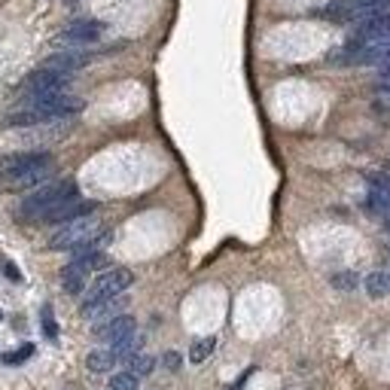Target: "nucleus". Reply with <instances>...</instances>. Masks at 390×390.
Returning <instances> with one entry per match:
<instances>
[{"mask_svg": "<svg viewBox=\"0 0 390 390\" xmlns=\"http://www.w3.org/2000/svg\"><path fill=\"white\" fill-rule=\"evenodd\" d=\"M384 40H390V13L366 16L360 22H354L351 43H384Z\"/></svg>", "mask_w": 390, "mask_h": 390, "instance_id": "obj_9", "label": "nucleus"}, {"mask_svg": "<svg viewBox=\"0 0 390 390\" xmlns=\"http://www.w3.org/2000/svg\"><path fill=\"white\" fill-rule=\"evenodd\" d=\"M40 323H43V333H46V338H58V323H55V317H52V308H43V311H40Z\"/></svg>", "mask_w": 390, "mask_h": 390, "instance_id": "obj_20", "label": "nucleus"}, {"mask_svg": "<svg viewBox=\"0 0 390 390\" xmlns=\"http://www.w3.org/2000/svg\"><path fill=\"white\" fill-rule=\"evenodd\" d=\"M95 235H101V225L95 220V213H91V217L58 225L55 235L49 238V247L52 250H79L83 244H89L91 238H95Z\"/></svg>", "mask_w": 390, "mask_h": 390, "instance_id": "obj_4", "label": "nucleus"}, {"mask_svg": "<svg viewBox=\"0 0 390 390\" xmlns=\"http://www.w3.org/2000/svg\"><path fill=\"white\" fill-rule=\"evenodd\" d=\"M30 354H34V345H22L18 351H9V354L4 357V363H6V366H18V363H25Z\"/></svg>", "mask_w": 390, "mask_h": 390, "instance_id": "obj_21", "label": "nucleus"}, {"mask_svg": "<svg viewBox=\"0 0 390 390\" xmlns=\"http://www.w3.org/2000/svg\"><path fill=\"white\" fill-rule=\"evenodd\" d=\"M0 317H4V314H0Z\"/></svg>", "mask_w": 390, "mask_h": 390, "instance_id": "obj_29", "label": "nucleus"}, {"mask_svg": "<svg viewBox=\"0 0 390 390\" xmlns=\"http://www.w3.org/2000/svg\"><path fill=\"white\" fill-rule=\"evenodd\" d=\"M138 330V321L131 314H116V317H110V321H101L95 323V338H101V342H110V345H116L119 338H126Z\"/></svg>", "mask_w": 390, "mask_h": 390, "instance_id": "obj_11", "label": "nucleus"}, {"mask_svg": "<svg viewBox=\"0 0 390 390\" xmlns=\"http://www.w3.org/2000/svg\"><path fill=\"white\" fill-rule=\"evenodd\" d=\"M378 86H381V95H387V98H390V79H381V83H378Z\"/></svg>", "mask_w": 390, "mask_h": 390, "instance_id": "obj_25", "label": "nucleus"}, {"mask_svg": "<svg viewBox=\"0 0 390 390\" xmlns=\"http://www.w3.org/2000/svg\"><path fill=\"white\" fill-rule=\"evenodd\" d=\"M387 247H390V238H387Z\"/></svg>", "mask_w": 390, "mask_h": 390, "instance_id": "obj_28", "label": "nucleus"}, {"mask_svg": "<svg viewBox=\"0 0 390 390\" xmlns=\"http://www.w3.org/2000/svg\"><path fill=\"white\" fill-rule=\"evenodd\" d=\"M138 384H140V378L135 372H128V369L126 372H116L113 375V381H110L113 390H138Z\"/></svg>", "mask_w": 390, "mask_h": 390, "instance_id": "obj_19", "label": "nucleus"}, {"mask_svg": "<svg viewBox=\"0 0 390 390\" xmlns=\"http://www.w3.org/2000/svg\"><path fill=\"white\" fill-rule=\"evenodd\" d=\"M89 65V55L86 52H79V49H65V52H55V55H49L43 61V67L49 70H58V74H77L79 67H86Z\"/></svg>", "mask_w": 390, "mask_h": 390, "instance_id": "obj_13", "label": "nucleus"}, {"mask_svg": "<svg viewBox=\"0 0 390 390\" xmlns=\"http://www.w3.org/2000/svg\"><path fill=\"white\" fill-rule=\"evenodd\" d=\"M213 347H217V338L208 335V338H199V342L192 345V351H189V360L192 363H204L208 357L213 354Z\"/></svg>", "mask_w": 390, "mask_h": 390, "instance_id": "obj_17", "label": "nucleus"}, {"mask_svg": "<svg viewBox=\"0 0 390 390\" xmlns=\"http://www.w3.org/2000/svg\"><path fill=\"white\" fill-rule=\"evenodd\" d=\"M131 284H135V274H131L128 269H110V272H104V274H98L95 284H91L89 290H86L83 308H79V311H83V317H91L104 302L119 299V296L126 293Z\"/></svg>", "mask_w": 390, "mask_h": 390, "instance_id": "obj_3", "label": "nucleus"}, {"mask_svg": "<svg viewBox=\"0 0 390 390\" xmlns=\"http://www.w3.org/2000/svg\"><path fill=\"white\" fill-rule=\"evenodd\" d=\"M98 204L95 201H83V199H74L67 204H61L58 211H52L43 223H55V225H65V223H74V220H83V217H91Z\"/></svg>", "mask_w": 390, "mask_h": 390, "instance_id": "obj_12", "label": "nucleus"}, {"mask_svg": "<svg viewBox=\"0 0 390 390\" xmlns=\"http://www.w3.org/2000/svg\"><path fill=\"white\" fill-rule=\"evenodd\" d=\"M67 86H70V77H67V74H58V70H49V67H37L34 74L25 77L22 95H25V98L61 95V91H67Z\"/></svg>", "mask_w": 390, "mask_h": 390, "instance_id": "obj_5", "label": "nucleus"}, {"mask_svg": "<svg viewBox=\"0 0 390 390\" xmlns=\"http://www.w3.org/2000/svg\"><path fill=\"white\" fill-rule=\"evenodd\" d=\"M101 34H104V25L95 22V18H77V22H70L65 30H61V43L65 46H91L98 43Z\"/></svg>", "mask_w": 390, "mask_h": 390, "instance_id": "obj_10", "label": "nucleus"}, {"mask_svg": "<svg viewBox=\"0 0 390 390\" xmlns=\"http://www.w3.org/2000/svg\"><path fill=\"white\" fill-rule=\"evenodd\" d=\"M4 274H6L9 281H22V272H18L13 262H4Z\"/></svg>", "mask_w": 390, "mask_h": 390, "instance_id": "obj_23", "label": "nucleus"}, {"mask_svg": "<svg viewBox=\"0 0 390 390\" xmlns=\"http://www.w3.org/2000/svg\"><path fill=\"white\" fill-rule=\"evenodd\" d=\"M113 363H116V357H113L110 347H107V351H91V354L86 357L89 372H110Z\"/></svg>", "mask_w": 390, "mask_h": 390, "instance_id": "obj_16", "label": "nucleus"}, {"mask_svg": "<svg viewBox=\"0 0 390 390\" xmlns=\"http://www.w3.org/2000/svg\"><path fill=\"white\" fill-rule=\"evenodd\" d=\"M83 110V101L61 91V95H43V98H25L22 107H16L13 113H6L4 126H46V122H58V119H70Z\"/></svg>", "mask_w": 390, "mask_h": 390, "instance_id": "obj_1", "label": "nucleus"}, {"mask_svg": "<svg viewBox=\"0 0 390 390\" xmlns=\"http://www.w3.org/2000/svg\"><path fill=\"white\" fill-rule=\"evenodd\" d=\"M381 223H384V232H387V238H390V211H387L384 217H381Z\"/></svg>", "mask_w": 390, "mask_h": 390, "instance_id": "obj_26", "label": "nucleus"}, {"mask_svg": "<svg viewBox=\"0 0 390 390\" xmlns=\"http://www.w3.org/2000/svg\"><path fill=\"white\" fill-rule=\"evenodd\" d=\"M37 168H52V156L43 150H30V152H16V156H4L0 159V183L4 180H13V177H22L28 171H37Z\"/></svg>", "mask_w": 390, "mask_h": 390, "instance_id": "obj_6", "label": "nucleus"}, {"mask_svg": "<svg viewBox=\"0 0 390 390\" xmlns=\"http://www.w3.org/2000/svg\"><path fill=\"white\" fill-rule=\"evenodd\" d=\"M378 13H390V0H333L326 9V16L342 18V22H360Z\"/></svg>", "mask_w": 390, "mask_h": 390, "instance_id": "obj_7", "label": "nucleus"}, {"mask_svg": "<svg viewBox=\"0 0 390 390\" xmlns=\"http://www.w3.org/2000/svg\"><path fill=\"white\" fill-rule=\"evenodd\" d=\"M140 347H143V333L135 330L131 335L119 338L116 345H110V351H113V357H116V360H131V357L140 354Z\"/></svg>", "mask_w": 390, "mask_h": 390, "instance_id": "obj_14", "label": "nucleus"}, {"mask_svg": "<svg viewBox=\"0 0 390 390\" xmlns=\"http://www.w3.org/2000/svg\"><path fill=\"white\" fill-rule=\"evenodd\" d=\"M366 284V293L372 299H381V296H390V272H372L369 278L363 281Z\"/></svg>", "mask_w": 390, "mask_h": 390, "instance_id": "obj_15", "label": "nucleus"}, {"mask_svg": "<svg viewBox=\"0 0 390 390\" xmlns=\"http://www.w3.org/2000/svg\"><path fill=\"white\" fill-rule=\"evenodd\" d=\"M381 79H390V65H384V67H381Z\"/></svg>", "mask_w": 390, "mask_h": 390, "instance_id": "obj_27", "label": "nucleus"}, {"mask_svg": "<svg viewBox=\"0 0 390 390\" xmlns=\"http://www.w3.org/2000/svg\"><path fill=\"white\" fill-rule=\"evenodd\" d=\"M335 61L345 65H390V40L384 43H347L342 52L335 55Z\"/></svg>", "mask_w": 390, "mask_h": 390, "instance_id": "obj_8", "label": "nucleus"}, {"mask_svg": "<svg viewBox=\"0 0 390 390\" xmlns=\"http://www.w3.org/2000/svg\"><path fill=\"white\" fill-rule=\"evenodd\" d=\"M180 363H183V360H180L177 351H168V354H165V366H168V369H180Z\"/></svg>", "mask_w": 390, "mask_h": 390, "instance_id": "obj_24", "label": "nucleus"}, {"mask_svg": "<svg viewBox=\"0 0 390 390\" xmlns=\"http://www.w3.org/2000/svg\"><path fill=\"white\" fill-rule=\"evenodd\" d=\"M152 369H156V360H152L150 354H138V357H131V360H128V372H135L138 378L140 375H150Z\"/></svg>", "mask_w": 390, "mask_h": 390, "instance_id": "obj_18", "label": "nucleus"}, {"mask_svg": "<svg viewBox=\"0 0 390 390\" xmlns=\"http://www.w3.org/2000/svg\"><path fill=\"white\" fill-rule=\"evenodd\" d=\"M333 286H335V290H354V286H357V274H351V272L335 274V278H333Z\"/></svg>", "mask_w": 390, "mask_h": 390, "instance_id": "obj_22", "label": "nucleus"}, {"mask_svg": "<svg viewBox=\"0 0 390 390\" xmlns=\"http://www.w3.org/2000/svg\"><path fill=\"white\" fill-rule=\"evenodd\" d=\"M79 199V189L74 180H58V183H46V186L34 189L30 195H25V201L18 204V217L22 220H37L43 223L49 213L58 211L61 204Z\"/></svg>", "mask_w": 390, "mask_h": 390, "instance_id": "obj_2", "label": "nucleus"}]
</instances>
